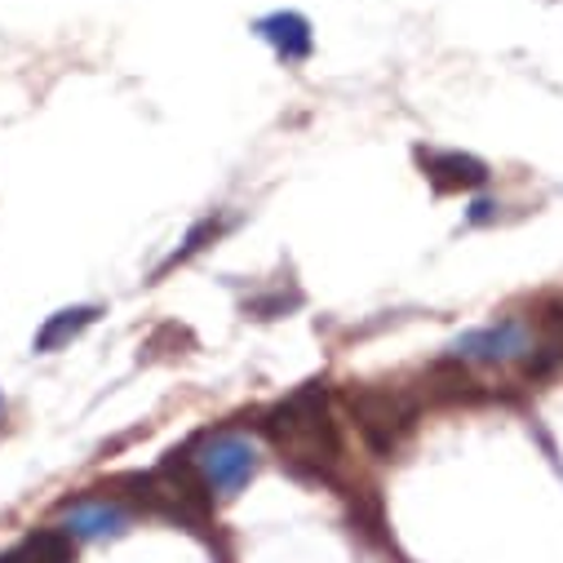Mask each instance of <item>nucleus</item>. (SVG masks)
Segmentation results:
<instances>
[{
	"label": "nucleus",
	"instance_id": "1",
	"mask_svg": "<svg viewBox=\"0 0 563 563\" xmlns=\"http://www.w3.org/2000/svg\"><path fill=\"white\" fill-rule=\"evenodd\" d=\"M262 431H266L271 449L279 453V462H289V471H298L302 479L338 484V471L346 462V444L338 431V417L329 408V390L320 382H307L289 399H279L266 412Z\"/></svg>",
	"mask_w": 563,
	"mask_h": 563
},
{
	"label": "nucleus",
	"instance_id": "2",
	"mask_svg": "<svg viewBox=\"0 0 563 563\" xmlns=\"http://www.w3.org/2000/svg\"><path fill=\"white\" fill-rule=\"evenodd\" d=\"M351 421H355V431L364 440V449L382 462H390L408 435L417 431V421H421V395L399 386V382H364V386H351L342 395Z\"/></svg>",
	"mask_w": 563,
	"mask_h": 563
},
{
	"label": "nucleus",
	"instance_id": "3",
	"mask_svg": "<svg viewBox=\"0 0 563 563\" xmlns=\"http://www.w3.org/2000/svg\"><path fill=\"white\" fill-rule=\"evenodd\" d=\"M187 457H191V466H196V475H200V484L209 488L213 501H235L253 484V475L262 471L257 440L244 435V431H231V427L227 431H205L187 449Z\"/></svg>",
	"mask_w": 563,
	"mask_h": 563
},
{
	"label": "nucleus",
	"instance_id": "4",
	"mask_svg": "<svg viewBox=\"0 0 563 563\" xmlns=\"http://www.w3.org/2000/svg\"><path fill=\"white\" fill-rule=\"evenodd\" d=\"M537 346H541V329L532 320L506 316V320L479 324V329L462 333L457 342H449L444 360L462 364V368H510V364H528Z\"/></svg>",
	"mask_w": 563,
	"mask_h": 563
},
{
	"label": "nucleus",
	"instance_id": "5",
	"mask_svg": "<svg viewBox=\"0 0 563 563\" xmlns=\"http://www.w3.org/2000/svg\"><path fill=\"white\" fill-rule=\"evenodd\" d=\"M133 510L111 497V493H93V497H76L63 506L58 515V528L71 537V541H107V537H124L133 528Z\"/></svg>",
	"mask_w": 563,
	"mask_h": 563
},
{
	"label": "nucleus",
	"instance_id": "6",
	"mask_svg": "<svg viewBox=\"0 0 563 563\" xmlns=\"http://www.w3.org/2000/svg\"><path fill=\"white\" fill-rule=\"evenodd\" d=\"M417 165L427 174V183L440 196H457V191H479L488 183V165L471 152H440V147H417Z\"/></svg>",
	"mask_w": 563,
	"mask_h": 563
},
{
	"label": "nucleus",
	"instance_id": "7",
	"mask_svg": "<svg viewBox=\"0 0 563 563\" xmlns=\"http://www.w3.org/2000/svg\"><path fill=\"white\" fill-rule=\"evenodd\" d=\"M253 32L275 49V58L285 63V67H298V63H307L311 58V49H316V36H311V23L298 14V10H275V14H266V19H257L253 23Z\"/></svg>",
	"mask_w": 563,
	"mask_h": 563
},
{
	"label": "nucleus",
	"instance_id": "8",
	"mask_svg": "<svg viewBox=\"0 0 563 563\" xmlns=\"http://www.w3.org/2000/svg\"><path fill=\"white\" fill-rule=\"evenodd\" d=\"M98 316H102V307H93V302L54 311V316L41 324V333H36L32 351H36V355H54V351H63V346H67V342H76V338H80Z\"/></svg>",
	"mask_w": 563,
	"mask_h": 563
},
{
	"label": "nucleus",
	"instance_id": "9",
	"mask_svg": "<svg viewBox=\"0 0 563 563\" xmlns=\"http://www.w3.org/2000/svg\"><path fill=\"white\" fill-rule=\"evenodd\" d=\"M76 559V541L54 523L32 532L27 541H19L10 554H0V563H71Z\"/></svg>",
	"mask_w": 563,
	"mask_h": 563
},
{
	"label": "nucleus",
	"instance_id": "10",
	"mask_svg": "<svg viewBox=\"0 0 563 563\" xmlns=\"http://www.w3.org/2000/svg\"><path fill=\"white\" fill-rule=\"evenodd\" d=\"M222 231H227V222H213V218H205V222H200V227H196V231L187 235V244H183V249H178V253L169 257V266H174V262H187L191 253H200V249H205L209 240H218Z\"/></svg>",
	"mask_w": 563,
	"mask_h": 563
},
{
	"label": "nucleus",
	"instance_id": "11",
	"mask_svg": "<svg viewBox=\"0 0 563 563\" xmlns=\"http://www.w3.org/2000/svg\"><path fill=\"white\" fill-rule=\"evenodd\" d=\"M493 209H497L493 200H475V205H471V222H488V218H493Z\"/></svg>",
	"mask_w": 563,
	"mask_h": 563
}]
</instances>
